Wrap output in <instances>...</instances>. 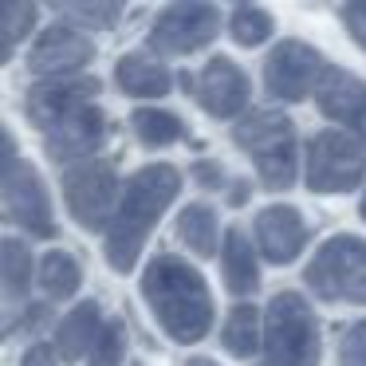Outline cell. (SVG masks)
<instances>
[{
  "instance_id": "cell-1",
  "label": "cell",
  "mask_w": 366,
  "mask_h": 366,
  "mask_svg": "<svg viewBox=\"0 0 366 366\" xmlns=\"http://www.w3.org/2000/svg\"><path fill=\"white\" fill-rule=\"evenodd\" d=\"M177 189H182V174L174 166H146L122 185L114 221L107 229V264L114 272H130L142 256L146 240H150L154 224L162 221L169 205H174Z\"/></svg>"
},
{
  "instance_id": "cell-2",
  "label": "cell",
  "mask_w": 366,
  "mask_h": 366,
  "mask_svg": "<svg viewBox=\"0 0 366 366\" xmlns=\"http://www.w3.org/2000/svg\"><path fill=\"white\" fill-rule=\"evenodd\" d=\"M142 295L158 327L177 342H197L213 327V295L205 280L193 264H185L174 252H162L150 260L142 276Z\"/></svg>"
},
{
  "instance_id": "cell-3",
  "label": "cell",
  "mask_w": 366,
  "mask_h": 366,
  "mask_svg": "<svg viewBox=\"0 0 366 366\" xmlns=\"http://www.w3.org/2000/svg\"><path fill=\"white\" fill-rule=\"evenodd\" d=\"M232 138L252 158L256 174L268 189H292L295 174H300V142H295V127L287 114L248 111L232 127Z\"/></svg>"
},
{
  "instance_id": "cell-4",
  "label": "cell",
  "mask_w": 366,
  "mask_h": 366,
  "mask_svg": "<svg viewBox=\"0 0 366 366\" xmlns=\"http://www.w3.org/2000/svg\"><path fill=\"white\" fill-rule=\"evenodd\" d=\"M260 366H319V323L303 295L280 292L268 303Z\"/></svg>"
},
{
  "instance_id": "cell-5",
  "label": "cell",
  "mask_w": 366,
  "mask_h": 366,
  "mask_svg": "<svg viewBox=\"0 0 366 366\" xmlns=\"http://www.w3.org/2000/svg\"><path fill=\"white\" fill-rule=\"evenodd\" d=\"M119 197H122L119 169H114V162L103 158V154H95V158H87V162H75V166L64 169L67 213H71L87 232L111 229Z\"/></svg>"
},
{
  "instance_id": "cell-6",
  "label": "cell",
  "mask_w": 366,
  "mask_h": 366,
  "mask_svg": "<svg viewBox=\"0 0 366 366\" xmlns=\"http://www.w3.org/2000/svg\"><path fill=\"white\" fill-rule=\"evenodd\" d=\"M307 287L323 300L366 303V240L362 237H331L315 252V260L303 272Z\"/></svg>"
},
{
  "instance_id": "cell-7",
  "label": "cell",
  "mask_w": 366,
  "mask_h": 366,
  "mask_svg": "<svg viewBox=\"0 0 366 366\" xmlns=\"http://www.w3.org/2000/svg\"><path fill=\"white\" fill-rule=\"evenodd\" d=\"M366 177V146L342 130H323L307 146V185L315 193H350Z\"/></svg>"
},
{
  "instance_id": "cell-8",
  "label": "cell",
  "mask_w": 366,
  "mask_h": 366,
  "mask_svg": "<svg viewBox=\"0 0 366 366\" xmlns=\"http://www.w3.org/2000/svg\"><path fill=\"white\" fill-rule=\"evenodd\" d=\"M0 201L4 213L20 224L24 232L40 240L56 237V213H51V197L44 189V177L36 174V166L28 158H16L12 166L0 169Z\"/></svg>"
},
{
  "instance_id": "cell-9",
  "label": "cell",
  "mask_w": 366,
  "mask_h": 366,
  "mask_svg": "<svg viewBox=\"0 0 366 366\" xmlns=\"http://www.w3.org/2000/svg\"><path fill=\"white\" fill-rule=\"evenodd\" d=\"M221 32V12L213 4H169L150 28V48L162 56H193Z\"/></svg>"
},
{
  "instance_id": "cell-10",
  "label": "cell",
  "mask_w": 366,
  "mask_h": 366,
  "mask_svg": "<svg viewBox=\"0 0 366 366\" xmlns=\"http://www.w3.org/2000/svg\"><path fill=\"white\" fill-rule=\"evenodd\" d=\"M95 56V40L83 32L79 24H51L36 36L32 51H28V67L32 75L48 79H75Z\"/></svg>"
},
{
  "instance_id": "cell-11",
  "label": "cell",
  "mask_w": 366,
  "mask_h": 366,
  "mask_svg": "<svg viewBox=\"0 0 366 366\" xmlns=\"http://www.w3.org/2000/svg\"><path fill=\"white\" fill-rule=\"evenodd\" d=\"M323 71L327 64L315 48H307L300 40H284L264 59V87H268V95L284 99V103H300V99L315 95Z\"/></svg>"
},
{
  "instance_id": "cell-12",
  "label": "cell",
  "mask_w": 366,
  "mask_h": 366,
  "mask_svg": "<svg viewBox=\"0 0 366 366\" xmlns=\"http://www.w3.org/2000/svg\"><path fill=\"white\" fill-rule=\"evenodd\" d=\"M32 248L24 240H0V339L28 323L32 315Z\"/></svg>"
},
{
  "instance_id": "cell-13",
  "label": "cell",
  "mask_w": 366,
  "mask_h": 366,
  "mask_svg": "<svg viewBox=\"0 0 366 366\" xmlns=\"http://www.w3.org/2000/svg\"><path fill=\"white\" fill-rule=\"evenodd\" d=\"M185 87L213 119H237L248 107V75L224 56L209 59L197 75L185 79Z\"/></svg>"
},
{
  "instance_id": "cell-14",
  "label": "cell",
  "mask_w": 366,
  "mask_h": 366,
  "mask_svg": "<svg viewBox=\"0 0 366 366\" xmlns=\"http://www.w3.org/2000/svg\"><path fill=\"white\" fill-rule=\"evenodd\" d=\"M315 103L323 111V119L335 122V130L358 138L366 146V83L355 79L342 67H327L323 79L315 87Z\"/></svg>"
},
{
  "instance_id": "cell-15",
  "label": "cell",
  "mask_w": 366,
  "mask_h": 366,
  "mask_svg": "<svg viewBox=\"0 0 366 366\" xmlns=\"http://www.w3.org/2000/svg\"><path fill=\"white\" fill-rule=\"evenodd\" d=\"M107 138V114L99 111V103L83 107V111L67 114L64 122H56L51 130H44V146L59 166H75V162H87L99 154Z\"/></svg>"
},
{
  "instance_id": "cell-16",
  "label": "cell",
  "mask_w": 366,
  "mask_h": 366,
  "mask_svg": "<svg viewBox=\"0 0 366 366\" xmlns=\"http://www.w3.org/2000/svg\"><path fill=\"white\" fill-rule=\"evenodd\" d=\"M99 95V79H91V75H75V79H48V83H36L32 91H28V119L44 130H51L56 122H64L67 114L83 111V107H91Z\"/></svg>"
},
{
  "instance_id": "cell-17",
  "label": "cell",
  "mask_w": 366,
  "mask_h": 366,
  "mask_svg": "<svg viewBox=\"0 0 366 366\" xmlns=\"http://www.w3.org/2000/svg\"><path fill=\"white\" fill-rule=\"evenodd\" d=\"M307 240V224L292 205H268L256 217V244H260L264 260L272 264H292L303 252Z\"/></svg>"
},
{
  "instance_id": "cell-18",
  "label": "cell",
  "mask_w": 366,
  "mask_h": 366,
  "mask_svg": "<svg viewBox=\"0 0 366 366\" xmlns=\"http://www.w3.org/2000/svg\"><path fill=\"white\" fill-rule=\"evenodd\" d=\"M103 307H99L95 300H87V303H79V307H71L64 319H59V327H56V355L64 358V362H79V358H87L91 355V347H95V339H99V331H103Z\"/></svg>"
},
{
  "instance_id": "cell-19",
  "label": "cell",
  "mask_w": 366,
  "mask_h": 366,
  "mask_svg": "<svg viewBox=\"0 0 366 366\" xmlns=\"http://www.w3.org/2000/svg\"><path fill=\"white\" fill-rule=\"evenodd\" d=\"M114 79H119V87L134 99H162L169 91V83H174V75H169V67L162 64V59L146 56V51H130V56L119 59Z\"/></svg>"
},
{
  "instance_id": "cell-20",
  "label": "cell",
  "mask_w": 366,
  "mask_h": 366,
  "mask_svg": "<svg viewBox=\"0 0 366 366\" xmlns=\"http://www.w3.org/2000/svg\"><path fill=\"white\" fill-rule=\"evenodd\" d=\"M221 276L224 287L232 295H252L260 287V264H256V252L248 244V237L240 229L224 232V248H221Z\"/></svg>"
},
{
  "instance_id": "cell-21",
  "label": "cell",
  "mask_w": 366,
  "mask_h": 366,
  "mask_svg": "<svg viewBox=\"0 0 366 366\" xmlns=\"http://www.w3.org/2000/svg\"><path fill=\"white\" fill-rule=\"evenodd\" d=\"M36 280H40V292L48 300H67V295L79 292L83 284V268L71 252L64 248H51V252L40 256V268H36Z\"/></svg>"
},
{
  "instance_id": "cell-22",
  "label": "cell",
  "mask_w": 366,
  "mask_h": 366,
  "mask_svg": "<svg viewBox=\"0 0 366 366\" xmlns=\"http://www.w3.org/2000/svg\"><path fill=\"white\" fill-rule=\"evenodd\" d=\"M177 237L193 256H213L217 252V213L209 205H185L177 217Z\"/></svg>"
},
{
  "instance_id": "cell-23",
  "label": "cell",
  "mask_w": 366,
  "mask_h": 366,
  "mask_svg": "<svg viewBox=\"0 0 366 366\" xmlns=\"http://www.w3.org/2000/svg\"><path fill=\"white\" fill-rule=\"evenodd\" d=\"M260 335H264V327H260V311L248 307V303H240V307H232V311H229V319H224L221 339H224V347H229V355H237V358H252L256 350H260Z\"/></svg>"
},
{
  "instance_id": "cell-24",
  "label": "cell",
  "mask_w": 366,
  "mask_h": 366,
  "mask_svg": "<svg viewBox=\"0 0 366 366\" xmlns=\"http://www.w3.org/2000/svg\"><path fill=\"white\" fill-rule=\"evenodd\" d=\"M130 127H134L138 142L150 146V150L174 146V142H182V134H185L182 119H177V114H169V111H158V107H142V111H134Z\"/></svg>"
},
{
  "instance_id": "cell-25",
  "label": "cell",
  "mask_w": 366,
  "mask_h": 366,
  "mask_svg": "<svg viewBox=\"0 0 366 366\" xmlns=\"http://www.w3.org/2000/svg\"><path fill=\"white\" fill-rule=\"evenodd\" d=\"M40 20V9L36 4H16V0H0V67L12 59L16 44L24 40L28 32Z\"/></svg>"
},
{
  "instance_id": "cell-26",
  "label": "cell",
  "mask_w": 366,
  "mask_h": 366,
  "mask_svg": "<svg viewBox=\"0 0 366 366\" xmlns=\"http://www.w3.org/2000/svg\"><path fill=\"white\" fill-rule=\"evenodd\" d=\"M272 16L264 9H252V4H248V9H237L229 16V32H232V40L240 44V48H260L264 40H268L272 36Z\"/></svg>"
},
{
  "instance_id": "cell-27",
  "label": "cell",
  "mask_w": 366,
  "mask_h": 366,
  "mask_svg": "<svg viewBox=\"0 0 366 366\" xmlns=\"http://www.w3.org/2000/svg\"><path fill=\"white\" fill-rule=\"evenodd\" d=\"M122 355H127V335H122V323H103L95 347L87 355V366H122Z\"/></svg>"
},
{
  "instance_id": "cell-28",
  "label": "cell",
  "mask_w": 366,
  "mask_h": 366,
  "mask_svg": "<svg viewBox=\"0 0 366 366\" xmlns=\"http://www.w3.org/2000/svg\"><path fill=\"white\" fill-rule=\"evenodd\" d=\"M339 366H366V319L355 323L339 342Z\"/></svg>"
},
{
  "instance_id": "cell-29",
  "label": "cell",
  "mask_w": 366,
  "mask_h": 366,
  "mask_svg": "<svg viewBox=\"0 0 366 366\" xmlns=\"http://www.w3.org/2000/svg\"><path fill=\"white\" fill-rule=\"evenodd\" d=\"M64 12L71 20H87V24H99V28L119 20V4H67Z\"/></svg>"
},
{
  "instance_id": "cell-30",
  "label": "cell",
  "mask_w": 366,
  "mask_h": 366,
  "mask_svg": "<svg viewBox=\"0 0 366 366\" xmlns=\"http://www.w3.org/2000/svg\"><path fill=\"white\" fill-rule=\"evenodd\" d=\"M342 20H347V32L355 36V44L366 51V0L362 4H347V9H342Z\"/></svg>"
},
{
  "instance_id": "cell-31",
  "label": "cell",
  "mask_w": 366,
  "mask_h": 366,
  "mask_svg": "<svg viewBox=\"0 0 366 366\" xmlns=\"http://www.w3.org/2000/svg\"><path fill=\"white\" fill-rule=\"evenodd\" d=\"M20 366H59V355H56V347H51V342H36V347L24 350Z\"/></svg>"
},
{
  "instance_id": "cell-32",
  "label": "cell",
  "mask_w": 366,
  "mask_h": 366,
  "mask_svg": "<svg viewBox=\"0 0 366 366\" xmlns=\"http://www.w3.org/2000/svg\"><path fill=\"white\" fill-rule=\"evenodd\" d=\"M16 158H20V150H16V138H12L9 130L0 127V169H4V166H12Z\"/></svg>"
},
{
  "instance_id": "cell-33",
  "label": "cell",
  "mask_w": 366,
  "mask_h": 366,
  "mask_svg": "<svg viewBox=\"0 0 366 366\" xmlns=\"http://www.w3.org/2000/svg\"><path fill=\"white\" fill-rule=\"evenodd\" d=\"M197 182L201 185H221V169H217L213 162H201V166H197Z\"/></svg>"
},
{
  "instance_id": "cell-34",
  "label": "cell",
  "mask_w": 366,
  "mask_h": 366,
  "mask_svg": "<svg viewBox=\"0 0 366 366\" xmlns=\"http://www.w3.org/2000/svg\"><path fill=\"white\" fill-rule=\"evenodd\" d=\"M229 201H232V205H244V201H248V182H237V185H232Z\"/></svg>"
},
{
  "instance_id": "cell-35",
  "label": "cell",
  "mask_w": 366,
  "mask_h": 366,
  "mask_svg": "<svg viewBox=\"0 0 366 366\" xmlns=\"http://www.w3.org/2000/svg\"><path fill=\"white\" fill-rule=\"evenodd\" d=\"M185 366H217V362H213V358H189Z\"/></svg>"
},
{
  "instance_id": "cell-36",
  "label": "cell",
  "mask_w": 366,
  "mask_h": 366,
  "mask_svg": "<svg viewBox=\"0 0 366 366\" xmlns=\"http://www.w3.org/2000/svg\"><path fill=\"white\" fill-rule=\"evenodd\" d=\"M362 217H366V197H362Z\"/></svg>"
}]
</instances>
